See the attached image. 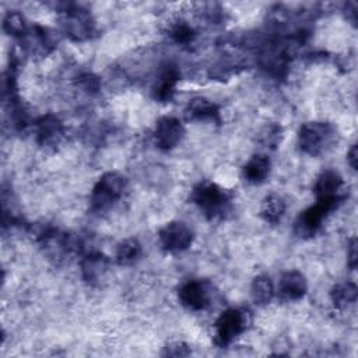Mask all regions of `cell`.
Returning <instances> with one entry per match:
<instances>
[{
    "instance_id": "obj_20",
    "label": "cell",
    "mask_w": 358,
    "mask_h": 358,
    "mask_svg": "<svg viewBox=\"0 0 358 358\" xmlns=\"http://www.w3.org/2000/svg\"><path fill=\"white\" fill-rule=\"evenodd\" d=\"M141 252H143L141 245L137 239L134 238L123 239L116 248L115 259L119 266H130L140 259Z\"/></svg>"
},
{
    "instance_id": "obj_12",
    "label": "cell",
    "mask_w": 358,
    "mask_h": 358,
    "mask_svg": "<svg viewBox=\"0 0 358 358\" xmlns=\"http://www.w3.org/2000/svg\"><path fill=\"white\" fill-rule=\"evenodd\" d=\"M278 296L287 302L302 299L308 292L306 277L298 270H288L281 274L277 288Z\"/></svg>"
},
{
    "instance_id": "obj_16",
    "label": "cell",
    "mask_w": 358,
    "mask_h": 358,
    "mask_svg": "<svg viewBox=\"0 0 358 358\" xmlns=\"http://www.w3.org/2000/svg\"><path fill=\"white\" fill-rule=\"evenodd\" d=\"M271 162L270 158L264 154H255L242 168L243 179L252 185L263 183L270 175Z\"/></svg>"
},
{
    "instance_id": "obj_9",
    "label": "cell",
    "mask_w": 358,
    "mask_h": 358,
    "mask_svg": "<svg viewBox=\"0 0 358 358\" xmlns=\"http://www.w3.org/2000/svg\"><path fill=\"white\" fill-rule=\"evenodd\" d=\"M109 264V259L98 250H88L83 253L80 260V273L83 280L92 287L101 285L106 280Z\"/></svg>"
},
{
    "instance_id": "obj_8",
    "label": "cell",
    "mask_w": 358,
    "mask_h": 358,
    "mask_svg": "<svg viewBox=\"0 0 358 358\" xmlns=\"http://www.w3.org/2000/svg\"><path fill=\"white\" fill-rule=\"evenodd\" d=\"M185 137V127L182 122L172 116H162L157 120L152 138L155 145L162 151H169L178 147Z\"/></svg>"
},
{
    "instance_id": "obj_7",
    "label": "cell",
    "mask_w": 358,
    "mask_h": 358,
    "mask_svg": "<svg viewBox=\"0 0 358 358\" xmlns=\"http://www.w3.org/2000/svg\"><path fill=\"white\" fill-rule=\"evenodd\" d=\"M194 235L190 227L183 221H171L158 232L161 248L168 253H179L193 243Z\"/></svg>"
},
{
    "instance_id": "obj_3",
    "label": "cell",
    "mask_w": 358,
    "mask_h": 358,
    "mask_svg": "<svg viewBox=\"0 0 358 358\" xmlns=\"http://www.w3.org/2000/svg\"><path fill=\"white\" fill-rule=\"evenodd\" d=\"M336 141V130L327 122H306L299 127L298 145L302 152L317 157L327 152Z\"/></svg>"
},
{
    "instance_id": "obj_6",
    "label": "cell",
    "mask_w": 358,
    "mask_h": 358,
    "mask_svg": "<svg viewBox=\"0 0 358 358\" xmlns=\"http://www.w3.org/2000/svg\"><path fill=\"white\" fill-rule=\"evenodd\" d=\"M60 21L63 32L74 42L88 41L96 32V25L91 13L76 4H70L62 10Z\"/></svg>"
},
{
    "instance_id": "obj_25",
    "label": "cell",
    "mask_w": 358,
    "mask_h": 358,
    "mask_svg": "<svg viewBox=\"0 0 358 358\" xmlns=\"http://www.w3.org/2000/svg\"><path fill=\"white\" fill-rule=\"evenodd\" d=\"M78 85L83 88V91L92 94L99 90V80L96 76L87 73L78 77Z\"/></svg>"
},
{
    "instance_id": "obj_27",
    "label": "cell",
    "mask_w": 358,
    "mask_h": 358,
    "mask_svg": "<svg viewBox=\"0 0 358 358\" xmlns=\"http://www.w3.org/2000/svg\"><path fill=\"white\" fill-rule=\"evenodd\" d=\"M345 11V17L347 20L351 21V24H357V3L355 1H348L344 7Z\"/></svg>"
},
{
    "instance_id": "obj_4",
    "label": "cell",
    "mask_w": 358,
    "mask_h": 358,
    "mask_svg": "<svg viewBox=\"0 0 358 358\" xmlns=\"http://www.w3.org/2000/svg\"><path fill=\"white\" fill-rule=\"evenodd\" d=\"M343 203L341 199H316V203L303 210L294 225L299 238H312L319 232L324 220Z\"/></svg>"
},
{
    "instance_id": "obj_28",
    "label": "cell",
    "mask_w": 358,
    "mask_h": 358,
    "mask_svg": "<svg viewBox=\"0 0 358 358\" xmlns=\"http://www.w3.org/2000/svg\"><path fill=\"white\" fill-rule=\"evenodd\" d=\"M358 151H357V144H352L351 145V148L348 150V152H347V161H348V164H350V166L354 169V171H357V159H358Z\"/></svg>"
},
{
    "instance_id": "obj_24",
    "label": "cell",
    "mask_w": 358,
    "mask_h": 358,
    "mask_svg": "<svg viewBox=\"0 0 358 358\" xmlns=\"http://www.w3.org/2000/svg\"><path fill=\"white\" fill-rule=\"evenodd\" d=\"M190 354H192L190 345L182 340H175L168 343L162 351L164 357H187Z\"/></svg>"
},
{
    "instance_id": "obj_1",
    "label": "cell",
    "mask_w": 358,
    "mask_h": 358,
    "mask_svg": "<svg viewBox=\"0 0 358 358\" xmlns=\"http://www.w3.org/2000/svg\"><path fill=\"white\" fill-rule=\"evenodd\" d=\"M192 203L207 220H222L231 210V193L214 182H200L190 194Z\"/></svg>"
},
{
    "instance_id": "obj_19",
    "label": "cell",
    "mask_w": 358,
    "mask_h": 358,
    "mask_svg": "<svg viewBox=\"0 0 358 358\" xmlns=\"http://www.w3.org/2000/svg\"><path fill=\"white\" fill-rule=\"evenodd\" d=\"M274 285L268 275L259 274L250 284V296L256 305H266L274 296Z\"/></svg>"
},
{
    "instance_id": "obj_11",
    "label": "cell",
    "mask_w": 358,
    "mask_h": 358,
    "mask_svg": "<svg viewBox=\"0 0 358 358\" xmlns=\"http://www.w3.org/2000/svg\"><path fill=\"white\" fill-rule=\"evenodd\" d=\"M34 134L41 147L55 148L64 137V126L57 116L48 113L34 123Z\"/></svg>"
},
{
    "instance_id": "obj_15",
    "label": "cell",
    "mask_w": 358,
    "mask_h": 358,
    "mask_svg": "<svg viewBox=\"0 0 358 358\" xmlns=\"http://www.w3.org/2000/svg\"><path fill=\"white\" fill-rule=\"evenodd\" d=\"M185 115L187 120H194V122H214V123L221 122L220 108L213 101L204 96L193 98L187 103Z\"/></svg>"
},
{
    "instance_id": "obj_21",
    "label": "cell",
    "mask_w": 358,
    "mask_h": 358,
    "mask_svg": "<svg viewBox=\"0 0 358 358\" xmlns=\"http://www.w3.org/2000/svg\"><path fill=\"white\" fill-rule=\"evenodd\" d=\"M168 36L178 45H187L193 42L196 36L194 28L183 20H176L168 27Z\"/></svg>"
},
{
    "instance_id": "obj_5",
    "label": "cell",
    "mask_w": 358,
    "mask_h": 358,
    "mask_svg": "<svg viewBox=\"0 0 358 358\" xmlns=\"http://www.w3.org/2000/svg\"><path fill=\"white\" fill-rule=\"evenodd\" d=\"M249 323V310L242 308H229L224 310L214 323V344L218 347L229 345L248 329Z\"/></svg>"
},
{
    "instance_id": "obj_17",
    "label": "cell",
    "mask_w": 358,
    "mask_h": 358,
    "mask_svg": "<svg viewBox=\"0 0 358 358\" xmlns=\"http://www.w3.org/2000/svg\"><path fill=\"white\" fill-rule=\"evenodd\" d=\"M358 296V288L352 281H344L336 284L330 291V301L338 310H344L352 306Z\"/></svg>"
},
{
    "instance_id": "obj_10",
    "label": "cell",
    "mask_w": 358,
    "mask_h": 358,
    "mask_svg": "<svg viewBox=\"0 0 358 358\" xmlns=\"http://www.w3.org/2000/svg\"><path fill=\"white\" fill-rule=\"evenodd\" d=\"M178 299L189 310H204L210 305L208 284L201 280H187L179 287Z\"/></svg>"
},
{
    "instance_id": "obj_14",
    "label": "cell",
    "mask_w": 358,
    "mask_h": 358,
    "mask_svg": "<svg viewBox=\"0 0 358 358\" xmlns=\"http://www.w3.org/2000/svg\"><path fill=\"white\" fill-rule=\"evenodd\" d=\"M179 77V70L175 66H165L152 85V96L159 102H169L176 92Z\"/></svg>"
},
{
    "instance_id": "obj_13",
    "label": "cell",
    "mask_w": 358,
    "mask_h": 358,
    "mask_svg": "<svg viewBox=\"0 0 358 358\" xmlns=\"http://www.w3.org/2000/svg\"><path fill=\"white\" fill-rule=\"evenodd\" d=\"M316 199H341L344 200V180L334 169H323L313 185Z\"/></svg>"
},
{
    "instance_id": "obj_23",
    "label": "cell",
    "mask_w": 358,
    "mask_h": 358,
    "mask_svg": "<svg viewBox=\"0 0 358 358\" xmlns=\"http://www.w3.org/2000/svg\"><path fill=\"white\" fill-rule=\"evenodd\" d=\"M281 138H282V127L277 123L266 124L259 134V141L267 148H275L281 141Z\"/></svg>"
},
{
    "instance_id": "obj_18",
    "label": "cell",
    "mask_w": 358,
    "mask_h": 358,
    "mask_svg": "<svg viewBox=\"0 0 358 358\" xmlns=\"http://www.w3.org/2000/svg\"><path fill=\"white\" fill-rule=\"evenodd\" d=\"M285 210H287V206H285V201L281 196L268 194L263 199V201L260 204L259 214L266 222L278 224L282 220V217L285 214Z\"/></svg>"
},
{
    "instance_id": "obj_26",
    "label": "cell",
    "mask_w": 358,
    "mask_h": 358,
    "mask_svg": "<svg viewBox=\"0 0 358 358\" xmlns=\"http://www.w3.org/2000/svg\"><path fill=\"white\" fill-rule=\"evenodd\" d=\"M357 256H358L357 255V239L351 238V241L348 243V259H347V263L351 270H355V267H357V262H358Z\"/></svg>"
},
{
    "instance_id": "obj_22",
    "label": "cell",
    "mask_w": 358,
    "mask_h": 358,
    "mask_svg": "<svg viewBox=\"0 0 358 358\" xmlns=\"http://www.w3.org/2000/svg\"><path fill=\"white\" fill-rule=\"evenodd\" d=\"M3 28L8 35L13 36H25L28 32V27L25 22V18L18 11H10L6 14L3 20Z\"/></svg>"
},
{
    "instance_id": "obj_2",
    "label": "cell",
    "mask_w": 358,
    "mask_h": 358,
    "mask_svg": "<svg viewBox=\"0 0 358 358\" xmlns=\"http://www.w3.org/2000/svg\"><path fill=\"white\" fill-rule=\"evenodd\" d=\"M127 179L124 175L109 171L105 172L94 185L90 196V207L95 214L109 211L126 193Z\"/></svg>"
}]
</instances>
